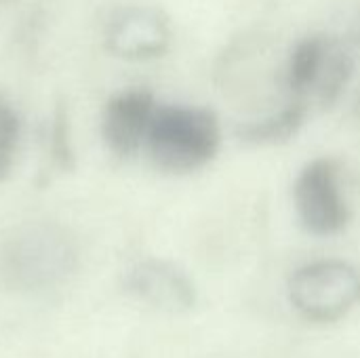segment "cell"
<instances>
[{"label": "cell", "mask_w": 360, "mask_h": 358, "mask_svg": "<svg viewBox=\"0 0 360 358\" xmlns=\"http://www.w3.org/2000/svg\"><path fill=\"white\" fill-rule=\"evenodd\" d=\"M76 266L72 241L63 230L30 224L0 243V283L11 289H42L63 281Z\"/></svg>", "instance_id": "7a4b0ae2"}, {"label": "cell", "mask_w": 360, "mask_h": 358, "mask_svg": "<svg viewBox=\"0 0 360 358\" xmlns=\"http://www.w3.org/2000/svg\"><path fill=\"white\" fill-rule=\"evenodd\" d=\"M293 203L304 228L316 236H331L346 228L348 205L333 160L308 162L293 184Z\"/></svg>", "instance_id": "277c9868"}, {"label": "cell", "mask_w": 360, "mask_h": 358, "mask_svg": "<svg viewBox=\"0 0 360 358\" xmlns=\"http://www.w3.org/2000/svg\"><path fill=\"white\" fill-rule=\"evenodd\" d=\"M295 310L316 323H333L360 302V274L346 262L323 260L300 268L289 281Z\"/></svg>", "instance_id": "3957f363"}, {"label": "cell", "mask_w": 360, "mask_h": 358, "mask_svg": "<svg viewBox=\"0 0 360 358\" xmlns=\"http://www.w3.org/2000/svg\"><path fill=\"white\" fill-rule=\"evenodd\" d=\"M156 106L143 91H129L114 97L103 116V139L118 156L135 154L148 137Z\"/></svg>", "instance_id": "8992f818"}, {"label": "cell", "mask_w": 360, "mask_h": 358, "mask_svg": "<svg viewBox=\"0 0 360 358\" xmlns=\"http://www.w3.org/2000/svg\"><path fill=\"white\" fill-rule=\"evenodd\" d=\"M167 40L162 21L146 11H133L118 19L112 30V44L118 53L141 57L156 53Z\"/></svg>", "instance_id": "52a82bcc"}, {"label": "cell", "mask_w": 360, "mask_h": 358, "mask_svg": "<svg viewBox=\"0 0 360 358\" xmlns=\"http://www.w3.org/2000/svg\"><path fill=\"white\" fill-rule=\"evenodd\" d=\"M19 141V118L13 106L0 97V181L11 173Z\"/></svg>", "instance_id": "ba28073f"}, {"label": "cell", "mask_w": 360, "mask_h": 358, "mask_svg": "<svg viewBox=\"0 0 360 358\" xmlns=\"http://www.w3.org/2000/svg\"><path fill=\"white\" fill-rule=\"evenodd\" d=\"M127 289L141 302L167 310L181 312L194 306V285L190 279L167 262H141L127 274Z\"/></svg>", "instance_id": "5b68a950"}, {"label": "cell", "mask_w": 360, "mask_h": 358, "mask_svg": "<svg viewBox=\"0 0 360 358\" xmlns=\"http://www.w3.org/2000/svg\"><path fill=\"white\" fill-rule=\"evenodd\" d=\"M143 146L158 169L190 173L202 169L217 154L219 127L207 110L156 106Z\"/></svg>", "instance_id": "6da1fadb"}]
</instances>
